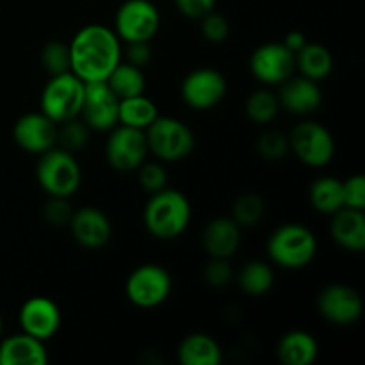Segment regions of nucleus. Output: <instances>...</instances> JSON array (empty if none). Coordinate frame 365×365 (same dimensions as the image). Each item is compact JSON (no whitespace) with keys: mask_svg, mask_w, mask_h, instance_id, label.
<instances>
[{"mask_svg":"<svg viewBox=\"0 0 365 365\" xmlns=\"http://www.w3.org/2000/svg\"><path fill=\"white\" fill-rule=\"evenodd\" d=\"M321 316L337 327H349L362 317L364 302L359 291L344 284L327 285L317 296Z\"/></svg>","mask_w":365,"mask_h":365,"instance_id":"13","label":"nucleus"},{"mask_svg":"<svg viewBox=\"0 0 365 365\" xmlns=\"http://www.w3.org/2000/svg\"><path fill=\"white\" fill-rule=\"evenodd\" d=\"M289 152L309 168H323L335 155V139L324 125L317 121H302L289 134Z\"/></svg>","mask_w":365,"mask_h":365,"instance_id":"8","label":"nucleus"},{"mask_svg":"<svg viewBox=\"0 0 365 365\" xmlns=\"http://www.w3.org/2000/svg\"><path fill=\"white\" fill-rule=\"evenodd\" d=\"M277 355L285 365H312L319 355V346L309 331L292 330L280 339Z\"/></svg>","mask_w":365,"mask_h":365,"instance_id":"23","label":"nucleus"},{"mask_svg":"<svg viewBox=\"0 0 365 365\" xmlns=\"http://www.w3.org/2000/svg\"><path fill=\"white\" fill-rule=\"evenodd\" d=\"M278 102L280 109L296 116H309L316 113L323 103V91L319 88V82L307 77H289L280 84L278 93Z\"/></svg>","mask_w":365,"mask_h":365,"instance_id":"18","label":"nucleus"},{"mask_svg":"<svg viewBox=\"0 0 365 365\" xmlns=\"http://www.w3.org/2000/svg\"><path fill=\"white\" fill-rule=\"evenodd\" d=\"M200 31L209 43H223L230 36V24L223 14L212 11L200 20Z\"/></svg>","mask_w":365,"mask_h":365,"instance_id":"35","label":"nucleus"},{"mask_svg":"<svg viewBox=\"0 0 365 365\" xmlns=\"http://www.w3.org/2000/svg\"><path fill=\"white\" fill-rule=\"evenodd\" d=\"M178 13L191 20H202L205 14L212 13L216 7V0H175Z\"/></svg>","mask_w":365,"mask_h":365,"instance_id":"39","label":"nucleus"},{"mask_svg":"<svg viewBox=\"0 0 365 365\" xmlns=\"http://www.w3.org/2000/svg\"><path fill=\"white\" fill-rule=\"evenodd\" d=\"M342 195H344V207L348 209H365V177L364 175H351L342 182Z\"/></svg>","mask_w":365,"mask_h":365,"instance_id":"37","label":"nucleus"},{"mask_svg":"<svg viewBox=\"0 0 365 365\" xmlns=\"http://www.w3.org/2000/svg\"><path fill=\"white\" fill-rule=\"evenodd\" d=\"M146 155H148V143H146L145 130L127 125H116L110 130L106 143V157L113 170L130 173L145 163Z\"/></svg>","mask_w":365,"mask_h":365,"instance_id":"10","label":"nucleus"},{"mask_svg":"<svg viewBox=\"0 0 365 365\" xmlns=\"http://www.w3.org/2000/svg\"><path fill=\"white\" fill-rule=\"evenodd\" d=\"M71 214H73V210L68 203V198H52L50 196V202L45 205V220L50 225L64 227V225L70 223Z\"/></svg>","mask_w":365,"mask_h":365,"instance_id":"38","label":"nucleus"},{"mask_svg":"<svg viewBox=\"0 0 365 365\" xmlns=\"http://www.w3.org/2000/svg\"><path fill=\"white\" fill-rule=\"evenodd\" d=\"M157 116H159V109H157L155 102L148 98L145 93L120 100L118 125H127V127L146 130Z\"/></svg>","mask_w":365,"mask_h":365,"instance_id":"26","label":"nucleus"},{"mask_svg":"<svg viewBox=\"0 0 365 365\" xmlns=\"http://www.w3.org/2000/svg\"><path fill=\"white\" fill-rule=\"evenodd\" d=\"M152 59L150 43H127V63L138 68H145Z\"/></svg>","mask_w":365,"mask_h":365,"instance_id":"40","label":"nucleus"},{"mask_svg":"<svg viewBox=\"0 0 365 365\" xmlns=\"http://www.w3.org/2000/svg\"><path fill=\"white\" fill-rule=\"evenodd\" d=\"M86 84L71 71L53 75L43 88L39 107L57 125L81 116Z\"/></svg>","mask_w":365,"mask_h":365,"instance_id":"6","label":"nucleus"},{"mask_svg":"<svg viewBox=\"0 0 365 365\" xmlns=\"http://www.w3.org/2000/svg\"><path fill=\"white\" fill-rule=\"evenodd\" d=\"M135 171H138L139 185H141L146 192H150V195L168 187V171L164 170L163 164L146 163L145 160Z\"/></svg>","mask_w":365,"mask_h":365,"instance_id":"34","label":"nucleus"},{"mask_svg":"<svg viewBox=\"0 0 365 365\" xmlns=\"http://www.w3.org/2000/svg\"><path fill=\"white\" fill-rule=\"evenodd\" d=\"M330 235L342 250L362 253L365 250V216L364 210L341 209L331 216Z\"/></svg>","mask_w":365,"mask_h":365,"instance_id":"21","label":"nucleus"},{"mask_svg":"<svg viewBox=\"0 0 365 365\" xmlns=\"http://www.w3.org/2000/svg\"><path fill=\"white\" fill-rule=\"evenodd\" d=\"M160 27V13L152 0H125L114 16V32L123 43H150Z\"/></svg>","mask_w":365,"mask_h":365,"instance_id":"7","label":"nucleus"},{"mask_svg":"<svg viewBox=\"0 0 365 365\" xmlns=\"http://www.w3.org/2000/svg\"><path fill=\"white\" fill-rule=\"evenodd\" d=\"M317 253V239L312 230L298 223L278 227L267 241L271 262L284 269H303Z\"/></svg>","mask_w":365,"mask_h":365,"instance_id":"3","label":"nucleus"},{"mask_svg":"<svg viewBox=\"0 0 365 365\" xmlns=\"http://www.w3.org/2000/svg\"><path fill=\"white\" fill-rule=\"evenodd\" d=\"M264 212H266L264 200L255 192H245L239 198H235L230 217L239 227L246 228L259 225L260 220L264 217Z\"/></svg>","mask_w":365,"mask_h":365,"instance_id":"30","label":"nucleus"},{"mask_svg":"<svg viewBox=\"0 0 365 365\" xmlns=\"http://www.w3.org/2000/svg\"><path fill=\"white\" fill-rule=\"evenodd\" d=\"M171 274L160 264H143L128 274L125 294L138 309H155L171 294Z\"/></svg>","mask_w":365,"mask_h":365,"instance_id":"9","label":"nucleus"},{"mask_svg":"<svg viewBox=\"0 0 365 365\" xmlns=\"http://www.w3.org/2000/svg\"><path fill=\"white\" fill-rule=\"evenodd\" d=\"M89 139V127L78 118L68 120L64 123L57 125V143H61V148L68 152H77L84 148Z\"/></svg>","mask_w":365,"mask_h":365,"instance_id":"31","label":"nucleus"},{"mask_svg":"<svg viewBox=\"0 0 365 365\" xmlns=\"http://www.w3.org/2000/svg\"><path fill=\"white\" fill-rule=\"evenodd\" d=\"M70 71L82 82L107 81L121 61V41L113 29L102 24L82 27L68 43Z\"/></svg>","mask_w":365,"mask_h":365,"instance_id":"1","label":"nucleus"},{"mask_svg":"<svg viewBox=\"0 0 365 365\" xmlns=\"http://www.w3.org/2000/svg\"><path fill=\"white\" fill-rule=\"evenodd\" d=\"M274 284V273L269 264L262 260H252L241 267L237 274V285L245 294L259 298L267 294Z\"/></svg>","mask_w":365,"mask_h":365,"instance_id":"28","label":"nucleus"},{"mask_svg":"<svg viewBox=\"0 0 365 365\" xmlns=\"http://www.w3.org/2000/svg\"><path fill=\"white\" fill-rule=\"evenodd\" d=\"M0 337H2V317H0Z\"/></svg>","mask_w":365,"mask_h":365,"instance_id":"42","label":"nucleus"},{"mask_svg":"<svg viewBox=\"0 0 365 365\" xmlns=\"http://www.w3.org/2000/svg\"><path fill=\"white\" fill-rule=\"evenodd\" d=\"M41 59L43 68L50 77L53 75H61L70 71V50H68L66 43L61 41H50L41 48Z\"/></svg>","mask_w":365,"mask_h":365,"instance_id":"32","label":"nucleus"},{"mask_svg":"<svg viewBox=\"0 0 365 365\" xmlns=\"http://www.w3.org/2000/svg\"><path fill=\"white\" fill-rule=\"evenodd\" d=\"M309 200L314 210L324 216H334L344 209V195H342V180L335 177H319L312 182L309 189Z\"/></svg>","mask_w":365,"mask_h":365,"instance_id":"25","label":"nucleus"},{"mask_svg":"<svg viewBox=\"0 0 365 365\" xmlns=\"http://www.w3.org/2000/svg\"><path fill=\"white\" fill-rule=\"evenodd\" d=\"M294 53L284 43H264L250 57V71L266 86H280L294 75Z\"/></svg>","mask_w":365,"mask_h":365,"instance_id":"12","label":"nucleus"},{"mask_svg":"<svg viewBox=\"0 0 365 365\" xmlns=\"http://www.w3.org/2000/svg\"><path fill=\"white\" fill-rule=\"evenodd\" d=\"M68 227L75 242L88 250L103 248L113 235V225L106 212L89 205L73 210Z\"/></svg>","mask_w":365,"mask_h":365,"instance_id":"17","label":"nucleus"},{"mask_svg":"<svg viewBox=\"0 0 365 365\" xmlns=\"http://www.w3.org/2000/svg\"><path fill=\"white\" fill-rule=\"evenodd\" d=\"M61 310L53 299L45 296H34L29 298L18 312V323L21 331L46 342L56 337L61 328Z\"/></svg>","mask_w":365,"mask_h":365,"instance_id":"15","label":"nucleus"},{"mask_svg":"<svg viewBox=\"0 0 365 365\" xmlns=\"http://www.w3.org/2000/svg\"><path fill=\"white\" fill-rule=\"evenodd\" d=\"M84 103L81 118L91 130L107 132L118 125L120 98L110 91L107 81L84 82Z\"/></svg>","mask_w":365,"mask_h":365,"instance_id":"14","label":"nucleus"},{"mask_svg":"<svg viewBox=\"0 0 365 365\" xmlns=\"http://www.w3.org/2000/svg\"><path fill=\"white\" fill-rule=\"evenodd\" d=\"M203 280L212 287H225L234 280V269H232L228 259H210L203 267Z\"/></svg>","mask_w":365,"mask_h":365,"instance_id":"36","label":"nucleus"},{"mask_svg":"<svg viewBox=\"0 0 365 365\" xmlns=\"http://www.w3.org/2000/svg\"><path fill=\"white\" fill-rule=\"evenodd\" d=\"M48 351L45 342L20 331L0 339V365H46Z\"/></svg>","mask_w":365,"mask_h":365,"instance_id":"19","label":"nucleus"},{"mask_svg":"<svg viewBox=\"0 0 365 365\" xmlns=\"http://www.w3.org/2000/svg\"><path fill=\"white\" fill-rule=\"evenodd\" d=\"M282 43H284L292 53H296L298 50H302L303 46L307 45V36L299 31H291L287 36H285V39Z\"/></svg>","mask_w":365,"mask_h":365,"instance_id":"41","label":"nucleus"},{"mask_svg":"<svg viewBox=\"0 0 365 365\" xmlns=\"http://www.w3.org/2000/svg\"><path fill=\"white\" fill-rule=\"evenodd\" d=\"M107 84H109L110 91H113L120 100L128 98V96L143 95L146 89L143 68L134 66V64L130 63H121V61L109 73Z\"/></svg>","mask_w":365,"mask_h":365,"instance_id":"27","label":"nucleus"},{"mask_svg":"<svg viewBox=\"0 0 365 365\" xmlns=\"http://www.w3.org/2000/svg\"><path fill=\"white\" fill-rule=\"evenodd\" d=\"M178 362L182 365H220L223 362L221 346L209 334H189L178 344Z\"/></svg>","mask_w":365,"mask_h":365,"instance_id":"22","label":"nucleus"},{"mask_svg":"<svg viewBox=\"0 0 365 365\" xmlns=\"http://www.w3.org/2000/svg\"><path fill=\"white\" fill-rule=\"evenodd\" d=\"M296 70L307 78L321 82L334 70V56L321 43H309L294 53Z\"/></svg>","mask_w":365,"mask_h":365,"instance_id":"24","label":"nucleus"},{"mask_svg":"<svg viewBox=\"0 0 365 365\" xmlns=\"http://www.w3.org/2000/svg\"><path fill=\"white\" fill-rule=\"evenodd\" d=\"M245 113L253 123L267 125L274 121V118L280 113V102L274 93L269 89H257L246 98Z\"/></svg>","mask_w":365,"mask_h":365,"instance_id":"29","label":"nucleus"},{"mask_svg":"<svg viewBox=\"0 0 365 365\" xmlns=\"http://www.w3.org/2000/svg\"><path fill=\"white\" fill-rule=\"evenodd\" d=\"M227 78L214 68H198L185 75L180 95L185 106L195 110H209L220 106L227 96Z\"/></svg>","mask_w":365,"mask_h":365,"instance_id":"11","label":"nucleus"},{"mask_svg":"<svg viewBox=\"0 0 365 365\" xmlns=\"http://www.w3.org/2000/svg\"><path fill=\"white\" fill-rule=\"evenodd\" d=\"M148 152L164 163H177L191 155L196 139L191 128L173 116H157L145 130Z\"/></svg>","mask_w":365,"mask_h":365,"instance_id":"5","label":"nucleus"},{"mask_svg":"<svg viewBox=\"0 0 365 365\" xmlns=\"http://www.w3.org/2000/svg\"><path fill=\"white\" fill-rule=\"evenodd\" d=\"M13 138L24 152L41 155L57 143V123L46 114L29 113L18 118L13 127Z\"/></svg>","mask_w":365,"mask_h":365,"instance_id":"16","label":"nucleus"},{"mask_svg":"<svg viewBox=\"0 0 365 365\" xmlns=\"http://www.w3.org/2000/svg\"><path fill=\"white\" fill-rule=\"evenodd\" d=\"M36 178L39 187L52 198H70L81 187L82 171L73 153L53 146L39 155Z\"/></svg>","mask_w":365,"mask_h":365,"instance_id":"4","label":"nucleus"},{"mask_svg":"<svg viewBox=\"0 0 365 365\" xmlns=\"http://www.w3.org/2000/svg\"><path fill=\"white\" fill-rule=\"evenodd\" d=\"M192 209L187 196L177 189L164 187L150 195L143 223L148 234L159 241H173L187 230Z\"/></svg>","mask_w":365,"mask_h":365,"instance_id":"2","label":"nucleus"},{"mask_svg":"<svg viewBox=\"0 0 365 365\" xmlns=\"http://www.w3.org/2000/svg\"><path fill=\"white\" fill-rule=\"evenodd\" d=\"M202 245L210 259H230L241 246V227L232 217H214L203 230Z\"/></svg>","mask_w":365,"mask_h":365,"instance_id":"20","label":"nucleus"},{"mask_svg":"<svg viewBox=\"0 0 365 365\" xmlns=\"http://www.w3.org/2000/svg\"><path fill=\"white\" fill-rule=\"evenodd\" d=\"M257 150H259L260 157L267 160L284 159L289 153V135L278 130L264 132L257 143Z\"/></svg>","mask_w":365,"mask_h":365,"instance_id":"33","label":"nucleus"}]
</instances>
